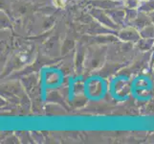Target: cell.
<instances>
[{
    "instance_id": "obj_1",
    "label": "cell",
    "mask_w": 154,
    "mask_h": 144,
    "mask_svg": "<svg viewBox=\"0 0 154 144\" xmlns=\"http://www.w3.org/2000/svg\"><path fill=\"white\" fill-rule=\"evenodd\" d=\"M66 0H55V4H57V6H62L65 3Z\"/></svg>"
}]
</instances>
